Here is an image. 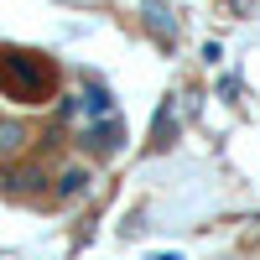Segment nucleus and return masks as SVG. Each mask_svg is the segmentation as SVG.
Here are the masks:
<instances>
[{
  "label": "nucleus",
  "instance_id": "f257e3e1",
  "mask_svg": "<svg viewBox=\"0 0 260 260\" xmlns=\"http://www.w3.org/2000/svg\"><path fill=\"white\" fill-rule=\"evenodd\" d=\"M0 94L16 104H47L57 94V62L31 47H0Z\"/></svg>",
  "mask_w": 260,
  "mask_h": 260
},
{
  "label": "nucleus",
  "instance_id": "f03ea898",
  "mask_svg": "<svg viewBox=\"0 0 260 260\" xmlns=\"http://www.w3.org/2000/svg\"><path fill=\"white\" fill-rule=\"evenodd\" d=\"M120 146H125V125H120V115H104V120H94L89 130H83V151H94V156H115Z\"/></svg>",
  "mask_w": 260,
  "mask_h": 260
},
{
  "label": "nucleus",
  "instance_id": "7ed1b4c3",
  "mask_svg": "<svg viewBox=\"0 0 260 260\" xmlns=\"http://www.w3.org/2000/svg\"><path fill=\"white\" fill-rule=\"evenodd\" d=\"M26 151H31V125H21V120H0V167L21 161Z\"/></svg>",
  "mask_w": 260,
  "mask_h": 260
},
{
  "label": "nucleus",
  "instance_id": "20e7f679",
  "mask_svg": "<svg viewBox=\"0 0 260 260\" xmlns=\"http://www.w3.org/2000/svg\"><path fill=\"white\" fill-rule=\"evenodd\" d=\"M6 187L11 192H21V198H26V192H42V187H47V172H37V167H6Z\"/></svg>",
  "mask_w": 260,
  "mask_h": 260
},
{
  "label": "nucleus",
  "instance_id": "39448f33",
  "mask_svg": "<svg viewBox=\"0 0 260 260\" xmlns=\"http://www.w3.org/2000/svg\"><path fill=\"white\" fill-rule=\"evenodd\" d=\"M172 130H177V104H161V110H156V130H151V146H156V151H167L172 146Z\"/></svg>",
  "mask_w": 260,
  "mask_h": 260
},
{
  "label": "nucleus",
  "instance_id": "423d86ee",
  "mask_svg": "<svg viewBox=\"0 0 260 260\" xmlns=\"http://www.w3.org/2000/svg\"><path fill=\"white\" fill-rule=\"evenodd\" d=\"M89 172H83V167H68V172H62V177H57V198H78V192H89Z\"/></svg>",
  "mask_w": 260,
  "mask_h": 260
},
{
  "label": "nucleus",
  "instance_id": "0eeeda50",
  "mask_svg": "<svg viewBox=\"0 0 260 260\" xmlns=\"http://www.w3.org/2000/svg\"><path fill=\"white\" fill-rule=\"evenodd\" d=\"M172 11L161 6V0H146V21H151V31H156L161 42H172V21H167Z\"/></svg>",
  "mask_w": 260,
  "mask_h": 260
}]
</instances>
